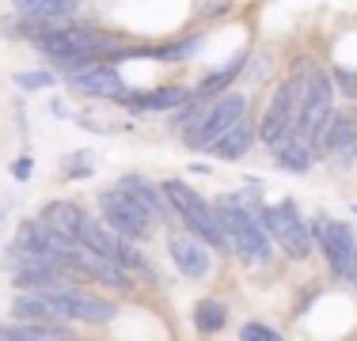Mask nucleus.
Masks as SVG:
<instances>
[{
  "instance_id": "nucleus-26",
  "label": "nucleus",
  "mask_w": 357,
  "mask_h": 341,
  "mask_svg": "<svg viewBox=\"0 0 357 341\" xmlns=\"http://www.w3.org/2000/svg\"><path fill=\"white\" fill-rule=\"evenodd\" d=\"M69 178H84V175H91V156H88V152H80V156H73L69 159Z\"/></svg>"
},
{
  "instance_id": "nucleus-28",
  "label": "nucleus",
  "mask_w": 357,
  "mask_h": 341,
  "mask_svg": "<svg viewBox=\"0 0 357 341\" xmlns=\"http://www.w3.org/2000/svg\"><path fill=\"white\" fill-rule=\"evenodd\" d=\"M346 277H350L354 285H357V254H354V266H350V273H346Z\"/></svg>"
},
{
  "instance_id": "nucleus-9",
  "label": "nucleus",
  "mask_w": 357,
  "mask_h": 341,
  "mask_svg": "<svg viewBox=\"0 0 357 341\" xmlns=\"http://www.w3.org/2000/svg\"><path fill=\"white\" fill-rule=\"evenodd\" d=\"M312 235L319 239V251H323V258H327V266L335 269L338 277H346L350 266H354V254H357L354 232L342 224V220L316 216V220H312Z\"/></svg>"
},
{
  "instance_id": "nucleus-29",
  "label": "nucleus",
  "mask_w": 357,
  "mask_h": 341,
  "mask_svg": "<svg viewBox=\"0 0 357 341\" xmlns=\"http://www.w3.org/2000/svg\"><path fill=\"white\" fill-rule=\"evenodd\" d=\"M4 212H8V209H4V205H0V224H4Z\"/></svg>"
},
{
  "instance_id": "nucleus-17",
  "label": "nucleus",
  "mask_w": 357,
  "mask_h": 341,
  "mask_svg": "<svg viewBox=\"0 0 357 341\" xmlns=\"http://www.w3.org/2000/svg\"><path fill=\"white\" fill-rule=\"evenodd\" d=\"M15 15L27 19H73L80 12V0H12Z\"/></svg>"
},
{
  "instance_id": "nucleus-16",
  "label": "nucleus",
  "mask_w": 357,
  "mask_h": 341,
  "mask_svg": "<svg viewBox=\"0 0 357 341\" xmlns=\"http://www.w3.org/2000/svg\"><path fill=\"white\" fill-rule=\"evenodd\" d=\"M255 136H259V129H255V125L248 122V114H243L240 122H236L232 129L220 136V141H217L209 152H213V156H220V159H243V156L251 152Z\"/></svg>"
},
{
  "instance_id": "nucleus-21",
  "label": "nucleus",
  "mask_w": 357,
  "mask_h": 341,
  "mask_svg": "<svg viewBox=\"0 0 357 341\" xmlns=\"http://www.w3.org/2000/svg\"><path fill=\"white\" fill-rule=\"evenodd\" d=\"M243 72V54L240 57H232V61H228L225 68H217L213 76H206V80L198 84V95H206V99H213V95H220V91L228 88V84L236 80V76Z\"/></svg>"
},
{
  "instance_id": "nucleus-1",
  "label": "nucleus",
  "mask_w": 357,
  "mask_h": 341,
  "mask_svg": "<svg viewBox=\"0 0 357 341\" xmlns=\"http://www.w3.org/2000/svg\"><path fill=\"white\" fill-rule=\"evenodd\" d=\"M217 216L220 224H225L228 232V243H232V251L240 254V258L255 262V266H266L270 254H274V235L266 232V224H262L259 209L262 205L251 198V193H228V198H220L217 205Z\"/></svg>"
},
{
  "instance_id": "nucleus-19",
  "label": "nucleus",
  "mask_w": 357,
  "mask_h": 341,
  "mask_svg": "<svg viewBox=\"0 0 357 341\" xmlns=\"http://www.w3.org/2000/svg\"><path fill=\"white\" fill-rule=\"evenodd\" d=\"M186 102V91L183 88H152V91H141V95H130V106L133 110H178Z\"/></svg>"
},
{
  "instance_id": "nucleus-4",
  "label": "nucleus",
  "mask_w": 357,
  "mask_h": 341,
  "mask_svg": "<svg viewBox=\"0 0 357 341\" xmlns=\"http://www.w3.org/2000/svg\"><path fill=\"white\" fill-rule=\"evenodd\" d=\"M331 118H335V80L319 68H308L301 99V136L312 144V152H316L319 136L327 133Z\"/></svg>"
},
{
  "instance_id": "nucleus-3",
  "label": "nucleus",
  "mask_w": 357,
  "mask_h": 341,
  "mask_svg": "<svg viewBox=\"0 0 357 341\" xmlns=\"http://www.w3.org/2000/svg\"><path fill=\"white\" fill-rule=\"evenodd\" d=\"M301 99H304V76H301V68H296L282 88L274 91L266 114H262L259 141L266 144L270 152H274L278 144H285L289 136H301Z\"/></svg>"
},
{
  "instance_id": "nucleus-20",
  "label": "nucleus",
  "mask_w": 357,
  "mask_h": 341,
  "mask_svg": "<svg viewBox=\"0 0 357 341\" xmlns=\"http://www.w3.org/2000/svg\"><path fill=\"white\" fill-rule=\"evenodd\" d=\"M228 322V307L220 300H202L194 307V330L198 334H217V330H225Z\"/></svg>"
},
{
  "instance_id": "nucleus-15",
  "label": "nucleus",
  "mask_w": 357,
  "mask_h": 341,
  "mask_svg": "<svg viewBox=\"0 0 357 341\" xmlns=\"http://www.w3.org/2000/svg\"><path fill=\"white\" fill-rule=\"evenodd\" d=\"M57 338H69V330L61 322H27V319L0 322V341H57Z\"/></svg>"
},
{
  "instance_id": "nucleus-24",
  "label": "nucleus",
  "mask_w": 357,
  "mask_h": 341,
  "mask_svg": "<svg viewBox=\"0 0 357 341\" xmlns=\"http://www.w3.org/2000/svg\"><path fill=\"white\" fill-rule=\"evenodd\" d=\"M240 338L243 341H278L282 334H278L274 326H262V322H248V326L240 330Z\"/></svg>"
},
{
  "instance_id": "nucleus-11",
  "label": "nucleus",
  "mask_w": 357,
  "mask_h": 341,
  "mask_svg": "<svg viewBox=\"0 0 357 341\" xmlns=\"http://www.w3.org/2000/svg\"><path fill=\"white\" fill-rule=\"evenodd\" d=\"M80 243L91 246V251H99L103 258L122 262L126 269H144V258H141V251H137V243H133V239L118 235L114 228L96 224V220H88V216H84V224H80Z\"/></svg>"
},
{
  "instance_id": "nucleus-13",
  "label": "nucleus",
  "mask_w": 357,
  "mask_h": 341,
  "mask_svg": "<svg viewBox=\"0 0 357 341\" xmlns=\"http://www.w3.org/2000/svg\"><path fill=\"white\" fill-rule=\"evenodd\" d=\"M118 186H122V190L130 193V198L137 201L141 209L149 212L152 220H156V224H164V220H172V212H175V209H172V198L164 193V186H152L149 178H141V175H126Z\"/></svg>"
},
{
  "instance_id": "nucleus-22",
  "label": "nucleus",
  "mask_w": 357,
  "mask_h": 341,
  "mask_svg": "<svg viewBox=\"0 0 357 341\" xmlns=\"http://www.w3.org/2000/svg\"><path fill=\"white\" fill-rule=\"evenodd\" d=\"M198 46H202V38H183V42H175V46L156 49V57L160 61H186V57L198 54Z\"/></svg>"
},
{
  "instance_id": "nucleus-8",
  "label": "nucleus",
  "mask_w": 357,
  "mask_h": 341,
  "mask_svg": "<svg viewBox=\"0 0 357 341\" xmlns=\"http://www.w3.org/2000/svg\"><path fill=\"white\" fill-rule=\"evenodd\" d=\"M50 322H110L118 315V303L88 296L84 288H65V292H46Z\"/></svg>"
},
{
  "instance_id": "nucleus-12",
  "label": "nucleus",
  "mask_w": 357,
  "mask_h": 341,
  "mask_svg": "<svg viewBox=\"0 0 357 341\" xmlns=\"http://www.w3.org/2000/svg\"><path fill=\"white\" fill-rule=\"evenodd\" d=\"M65 80H69V88L76 91V95H88V99H118V95H126V84H122V76H118V68L99 65V61L69 68Z\"/></svg>"
},
{
  "instance_id": "nucleus-5",
  "label": "nucleus",
  "mask_w": 357,
  "mask_h": 341,
  "mask_svg": "<svg viewBox=\"0 0 357 341\" xmlns=\"http://www.w3.org/2000/svg\"><path fill=\"white\" fill-rule=\"evenodd\" d=\"M259 216H262V224H266V232L274 235V243H282V251L293 262H304L312 254L316 235H312V224L301 216V209H296L293 201H282V205H274V209L262 205Z\"/></svg>"
},
{
  "instance_id": "nucleus-7",
  "label": "nucleus",
  "mask_w": 357,
  "mask_h": 341,
  "mask_svg": "<svg viewBox=\"0 0 357 341\" xmlns=\"http://www.w3.org/2000/svg\"><path fill=\"white\" fill-rule=\"evenodd\" d=\"M99 212H103V224L107 228H114L118 235L133 239V243L149 239L152 228H156V220H152L149 212H144L141 205L122 190V186H110V190L99 193Z\"/></svg>"
},
{
  "instance_id": "nucleus-23",
  "label": "nucleus",
  "mask_w": 357,
  "mask_h": 341,
  "mask_svg": "<svg viewBox=\"0 0 357 341\" xmlns=\"http://www.w3.org/2000/svg\"><path fill=\"white\" fill-rule=\"evenodd\" d=\"M54 84H57V76L54 72H42V68H38V72H20V76H15V88H20V91H42V88H54Z\"/></svg>"
},
{
  "instance_id": "nucleus-27",
  "label": "nucleus",
  "mask_w": 357,
  "mask_h": 341,
  "mask_svg": "<svg viewBox=\"0 0 357 341\" xmlns=\"http://www.w3.org/2000/svg\"><path fill=\"white\" fill-rule=\"evenodd\" d=\"M12 175L20 178V182H27V178L35 175V159H31V156H20V159L12 164Z\"/></svg>"
},
{
  "instance_id": "nucleus-25",
  "label": "nucleus",
  "mask_w": 357,
  "mask_h": 341,
  "mask_svg": "<svg viewBox=\"0 0 357 341\" xmlns=\"http://www.w3.org/2000/svg\"><path fill=\"white\" fill-rule=\"evenodd\" d=\"M331 80H335V88L342 91L346 99H357V72H350V68H338Z\"/></svg>"
},
{
  "instance_id": "nucleus-10",
  "label": "nucleus",
  "mask_w": 357,
  "mask_h": 341,
  "mask_svg": "<svg viewBox=\"0 0 357 341\" xmlns=\"http://www.w3.org/2000/svg\"><path fill=\"white\" fill-rule=\"evenodd\" d=\"M167 254H172V266L190 280H202L209 269H213V246L206 243L202 235H194L190 228H175L167 235Z\"/></svg>"
},
{
  "instance_id": "nucleus-6",
  "label": "nucleus",
  "mask_w": 357,
  "mask_h": 341,
  "mask_svg": "<svg viewBox=\"0 0 357 341\" xmlns=\"http://www.w3.org/2000/svg\"><path fill=\"white\" fill-rule=\"evenodd\" d=\"M243 114H248V95H243V91H220V95H213L209 99V110L202 114V122L194 125L190 136H186L190 148H206L209 152Z\"/></svg>"
},
{
  "instance_id": "nucleus-2",
  "label": "nucleus",
  "mask_w": 357,
  "mask_h": 341,
  "mask_svg": "<svg viewBox=\"0 0 357 341\" xmlns=\"http://www.w3.org/2000/svg\"><path fill=\"white\" fill-rule=\"evenodd\" d=\"M164 193L172 198V209L178 212V220H183L194 235H202L213 251H232V243H228V232H225V224H220L217 209L202 198L198 190H190V186L178 182V178H167Z\"/></svg>"
},
{
  "instance_id": "nucleus-14",
  "label": "nucleus",
  "mask_w": 357,
  "mask_h": 341,
  "mask_svg": "<svg viewBox=\"0 0 357 341\" xmlns=\"http://www.w3.org/2000/svg\"><path fill=\"white\" fill-rule=\"evenodd\" d=\"M84 216H88V212H84L80 205H73V201H50V205H42V212H38L42 224L54 228L57 235L73 239V243H80V224H84Z\"/></svg>"
},
{
  "instance_id": "nucleus-18",
  "label": "nucleus",
  "mask_w": 357,
  "mask_h": 341,
  "mask_svg": "<svg viewBox=\"0 0 357 341\" xmlns=\"http://www.w3.org/2000/svg\"><path fill=\"white\" fill-rule=\"evenodd\" d=\"M274 156H278V164L285 170H293V175H304V170L316 164V152H312V144L304 141V136H289L285 144L274 148Z\"/></svg>"
}]
</instances>
